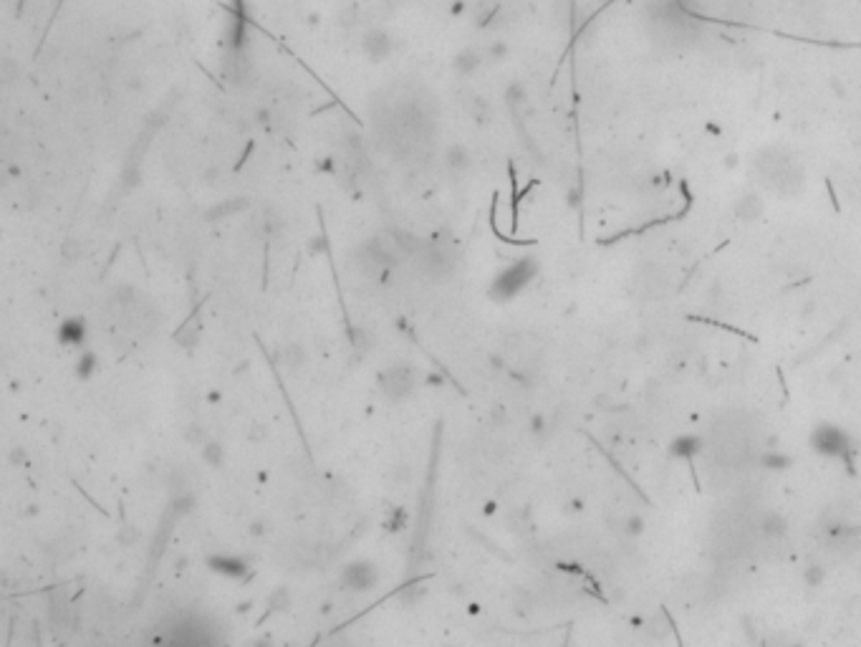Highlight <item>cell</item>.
<instances>
[{
  "label": "cell",
  "instance_id": "1",
  "mask_svg": "<svg viewBox=\"0 0 861 647\" xmlns=\"http://www.w3.org/2000/svg\"><path fill=\"white\" fill-rule=\"evenodd\" d=\"M412 390H415V372L410 367H389L387 372L382 375V392L389 397V400H404V397H410Z\"/></svg>",
  "mask_w": 861,
  "mask_h": 647
},
{
  "label": "cell",
  "instance_id": "2",
  "mask_svg": "<svg viewBox=\"0 0 861 647\" xmlns=\"http://www.w3.org/2000/svg\"><path fill=\"white\" fill-rule=\"evenodd\" d=\"M533 271H535L533 261H518V263L510 265V268H508V271L503 273V276H500L498 281H495L493 293H495V296H503V299L513 296V293H518V291L523 288V286H526L528 281H530Z\"/></svg>",
  "mask_w": 861,
  "mask_h": 647
},
{
  "label": "cell",
  "instance_id": "3",
  "mask_svg": "<svg viewBox=\"0 0 861 647\" xmlns=\"http://www.w3.org/2000/svg\"><path fill=\"white\" fill-rule=\"evenodd\" d=\"M452 268H455V253L447 251L444 245H424L422 271L430 279H444Z\"/></svg>",
  "mask_w": 861,
  "mask_h": 647
},
{
  "label": "cell",
  "instance_id": "4",
  "mask_svg": "<svg viewBox=\"0 0 861 647\" xmlns=\"http://www.w3.org/2000/svg\"><path fill=\"white\" fill-rule=\"evenodd\" d=\"M361 51H364V56L369 61H384V58L392 56V51H394V38L392 33L384 28H369L361 38Z\"/></svg>",
  "mask_w": 861,
  "mask_h": 647
},
{
  "label": "cell",
  "instance_id": "5",
  "mask_svg": "<svg viewBox=\"0 0 861 647\" xmlns=\"http://www.w3.org/2000/svg\"><path fill=\"white\" fill-rule=\"evenodd\" d=\"M374 582H376V571L369 562L349 564L346 569H344V574H341V584L346 587V589H351V591L371 589Z\"/></svg>",
  "mask_w": 861,
  "mask_h": 647
},
{
  "label": "cell",
  "instance_id": "6",
  "mask_svg": "<svg viewBox=\"0 0 861 647\" xmlns=\"http://www.w3.org/2000/svg\"><path fill=\"white\" fill-rule=\"evenodd\" d=\"M483 61H485V54H480L475 49H462L452 58V69H455L458 76H472L483 66Z\"/></svg>",
  "mask_w": 861,
  "mask_h": 647
},
{
  "label": "cell",
  "instance_id": "7",
  "mask_svg": "<svg viewBox=\"0 0 861 647\" xmlns=\"http://www.w3.org/2000/svg\"><path fill=\"white\" fill-rule=\"evenodd\" d=\"M816 450L826 452V455H839L844 450V435H841L836 427H821L816 432Z\"/></svg>",
  "mask_w": 861,
  "mask_h": 647
},
{
  "label": "cell",
  "instance_id": "8",
  "mask_svg": "<svg viewBox=\"0 0 861 647\" xmlns=\"http://www.w3.org/2000/svg\"><path fill=\"white\" fill-rule=\"evenodd\" d=\"M444 167L452 172H465L470 167V152L462 145H450L444 149Z\"/></svg>",
  "mask_w": 861,
  "mask_h": 647
},
{
  "label": "cell",
  "instance_id": "9",
  "mask_svg": "<svg viewBox=\"0 0 861 647\" xmlns=\"http://www.w3.org/2000/svg\"><path fill=\"white\" fill-rule=\"evenodd\" d=\"M389 238L394 240V245L399 248L402 256H415V253L424 251V240L422 238H415L412 233H404V230H392Z\"/></svg>",
  "mask_w": 861,
  "mask_h": 647
},
{
  "label": "cell",
  "instance_id": "10",
  "mask_svg": "<svg viewBox=\"0 0 861 647\" xmlns=\"http://www.w3.org/2000/svg\"><path fill=\"white\" fill-rule=\"evenodd\" d=\"M278 357H281V364H283L288 372H299V369L306 364V352L299 347V344H285Z\"/></svg>",
  "mask_w": 861,
  "mask_h": 647
},
{
  "label": "cell",
  "instance_id": "11",
  "mask_svg": "<svg viewBox=\"0 0 861 647\" xmlns=\"http://www.w3.org/2000/svg\"><path fill=\"white\" fill-rule=\"evenodd\" d=\"M210 566L215 571H222V574H228V577H243L245 574V562L240 559H210Z\"/></svg>",
  "mask_w": 861,
  "mask_h": 647
},
{
  "label": "cell",
  "instance_id": "12",
  "mask_svg": "<svg viewBox=\"0 0 861 647\" xmlns=\"http://www.w3.org/2000/svg\"><path fill=\"white\" fill-rule=\"evenodd\" d=\"M202 460H205L208 466H212V468L222 466V460H225L222 445H217V443H208V445H202Z\"/></svg>",
  "mask_w": 861,
  "mask_h": 647
},
{
  "label": "cell",
  "instance_id": "13",
  "mask_svg": "<svg viewBox=\"0 0 861 647\" xmlns=\"http://www.w3.org/2000/svg\"><path fill=\"white\" fill-rule=\"evenodd\" d=\"M697 450H700V440H697V438H680V440H674V448H672L674 455L689 458V455H694Z\"/></svg>",
  "mask_w": 861,
  "mask_h": 647
},
{
  "label": "cell",
  "instance_id": "14",
  "mask_svg": "<svg viewBox=\"0 0 861 647\" xmlns=\"http://www.w3.org/2000/svg\"><path fill=\"white\" fill-rule=\"evenodd\" d=\"M240 208H245V200H240V197H237V200L222 202V205H217V208L210 210L208 220H217L220 215H230V213H235V210H240Z\"/></svg>",
  "mask_w": 861,
  "mask_h": 647
},
{
  "label": "cell",
  "instance_id": "15",
  "mask_svg": "<svg viewBox=\"0 0 861 647\" xmlns=\"http://www.w3.org/2000/svg\"><path fill=\"white\" fill-rule=\"evenodd\" d=\"M61 339L63 341H81L83 339V321L74 319V321H66L61 329Z\"/></svg>",
  "mask_w": 861,
  "mask_h": 647
},
{
  "label": "cell",
  "instance_id": "16",
  "mask_svg": "<svg viewBox=\"0 0 861 647\" xmlns=\"http://www.w3.org/2000/svg\"><path fill=\"white\" fill-rule=\"evenodd\" d=\"M485 58H487V61H493V63L505 61V58H508V43H505V41H493V43H487V49H485Z\"/></svg>",
  "mask_w": 861,
  "mask_h": 647
},
{
  "label": "cell",
  "instance_id": "17",
  "mask_svg": "<svg viewBox=\"0 0 861 647\" xmlns=\"http://www.w3.org/2000/svg\"><path fill=\"white\" fill-rule=\"evenodd\" d=\"M472 117H475L478 124H487V122H490V104H487V99L478 97L472 101Z\"/></svg>",
  "mask_w": 861,
  "mask_h": 647
},
{
  "label": "cell",
  "instance_id": "18",
  "mask_svg": "<svg viewBox=\"0 0 861 647\" xmlns=\"http://www.w3.org/2000/svg\"><path fill=\"white\" fill-rule=\"evenodd\" d=\"M78 256H81V243H78V240H66V243H61V258L66 263H74Z\"/></svg>",
  "mask_w": 861,
  "mask_h": 647
},
{
  "label": "cell",
  "instance_id": "19",
  "mask_svg": "<svg viewBox=\"0 0 861 647\" xmlns=\"http://www.w3.org/2000/svg\"><path fill=\"white\" fill-rule=\"evenodd\" d=\"M182 438L187 440L190 445H202V440H205L202 425H187V427H185V432H182Z\"/></svg>",
  "mask_w": 861,
  "mask_h": 647
},
{
  "label": "cell",
  "instance_id": "20",
  "mask_svg": "<svg viewBox=\"0 0 861 647\" xmlns=\"http://www.w3.org/2000/svg\"><path fill=\"white\" fill-rule=\"evenodd\" d=\"M505 101L510 106H515V104H521V101H526V91H523V86L521 84H513V86H508V91H505Z\"/></svg>",
  "mask_w": 861,
  "mask_h": 647
},
{
  "label": "cell",
  "instance_id": "21",
  "mask_svg": "<svg viewBox=\"0 0 861 647\" xmlns=\"http://www.w3.org/2000/svg\"><path fill=\"white\" fill-rule=\"evenodd\" d=\"M94 362H97L94 354H83L81 359H78V377H89L91 372H94Z\"/></svg>",
  "mask_w": 861,
  "mask_h": 647
},
{
  "label": "cell",
  "instance_id": "22",
  "mask_svg": "<svg viewBox=\"0 0 861 647\" xmlns=\"http://www.w3.org/2000/svg\"><path fill=\"white\" fill-rule=\"evenodd\" d=\"M268 605H271L273 612H278V609H285V607H288V594H285L283 589H278L276 594L271 597V602H268Z\"/></svg>",
  "mask_w": 861,
  "mask_h": 647
},
{
  "label": "cell",
  "instance_id": "23",
  "mask_svg": "<svg viewBox=\"0 0 861 647\" xmlns=\"http://www.w3.org/2000/svg\"><path fill=\"white\" fill-rule=\"evenodd\" d=\"M137 529H132V526H122V531H119V541H122V546H132L134 541H137Z\"/></svg>",
  "mask_w": 861,
  "mask_h": 647
},
{
  "label": "cell",
  "instance_id": "24",
  "mask_svg": "<svg viewBox=\"0 0 861 647\" xmlns=\"http://www.w3.org/2000/svg\"><path fill=\"white\" fill-rule=\"evenodd\" d=\"M10 463H13V466H26V450H23L21 445L10 450Z\"/></svg>",
  "mask_w": 861,
  "mask_h": 647
},
{
  "label": "cell",
  "instance_id": "25",
  "mask_svg": "<svg viewBox=\"0 0 861 647\" xmlns=\"http://www.w3.org/2000/svg\"><path fill=\"white\" fill-rule=\"evenodd\" d=\"M306 26H311V28H316V26H321V21H324V15L319 13V10H311V13H306Z\"/></svg>",
  "mask_w": 861,
  "mask_h": 647
},
{
  "label": "cell",
  "instance_id": "26",
  "mask_svg": "<svg viewBox=\"0 0 861 647\" xmlns=\"http://www.w3.org/2000/svg\"><path fill=\"white\" fill-rule=\"evenodd\" d=\"M465 8H467L465 0H455V3L450 6V15H452V18H460V15L465 13Z\"/></svg>",
  "mask_w": 861,
  "mask_h": 647
},
{
  "label": "cell",
  "instance_id": "27",
  "mask_svg": "<svg viewBox=\"0 0 861 647\" xmlns=\"http://www.w3.org/2000/svg\"><path fill=\"white\" fill-rule=\"evenodd\" d=\"M256 119H258V124H268V122H271V112H268V109H258Z\"/></svg>",
  "mask_w": 861,
  "mask_h": 647
},
{
  "label": "cell",
  "instance_id": "28",
  "mask_svg": "<svg viewBox=\"0 0 861 647\" xmlns=\"http://www.w3.org/2000/svg\"><path fill=\"white\" fill-rule=\"evenodd\" d=\"M250 531H253V534L258 536V534H263V531H265V526H263V523H260V521H258V523H253V529H250Z\"/></svg>",
  "mask_w": 861,
  "mask_h": 647
}]
</instances>
